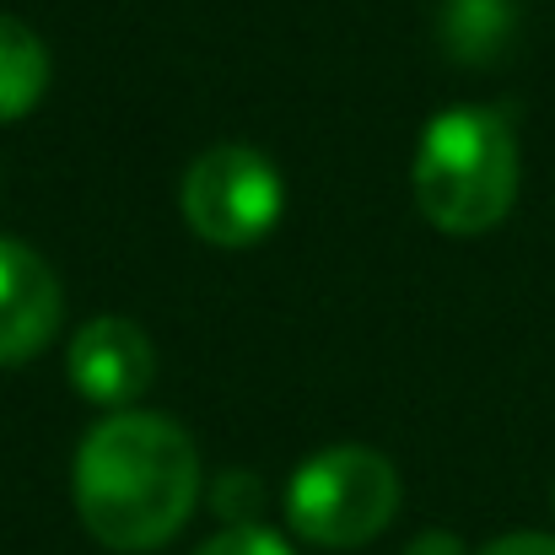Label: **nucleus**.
<instances>
[{
    "label": "nucleus",
    "mask_w": 555,
    "mask_h": 555,
    "mask_svg": "<svg viewBox=\"0 0 555 555\" xmlns=\"http://www.w3.org/2000/svg\"><path fill=\"white\" fill-rule=\"evenodd\" d=\"M199 502L189 431L152 410H114L76 448V513L108 551H157Z\"/></svg>",
    "instance_id": "obj_1"
},
{
    "label": "nucleus",
    "mask_w": 555,
    "mask_h": 555,
    "mask_svg": "<svg viewBox=\"0 0 555 555\" xmlns=\"http://www.w3.org/2000/svg\"><path fill=\"white\" fill-rule=\"evenodd\" d=\"M184 221L216 248H248L275 232L286 189L270 157L254 146H210L184 173Z\"/></svg>",
    "instance_id": "obj_4"
},
{
    "label": "nucleus",
    "mask_w": 555,
    "mask_h": 555,
    "mask_svg": "<svg viewBox=\"0 0 555 555\" xmlns=\"http://www.w3.org/2000/svg\"><path fill=\"white\" fill-rule=\"evenodd\" d=\"M60 324L54 270L16 237H0V367H16L49 346Z\"/></svg>",
    "instance_id": "obj_6"
},
{
    "label": "nucleus",
    "mask_w": 555,
    "mask_h": 555,
    "mask_svg": "<svg viewBox=\"0 0 555 555\" xmlns=\"http://www.w3.org/2000/svg\"><path fill=\"white\" fill-rule=\"evenodd\" d=\"M194 555H297L281 534L259 529V524H237V529H221L216 540H205Z\"/></svg>",
    "instance_id": "obj_8"
},
{
    "label": "nucleus",
    "mask_w": 555,
    "mask_h": 555,
    "mask_svg": "<svg viewBox=\"0 0 555 555\" xmlns=\"http://www.w3.org/2000/svg\"><path fill=\"white\" fill-rule=\"evenodd\" d=\"M70 388L87 399V404H103V410H130L146 388H152V340L146 330H135L130 319H92L76 340H70Z\"/></svg>",
    "instance_id": "obj_5"
},
{
    "label": "nucleus",
    "mask_w": 555,
    "mask_h": 555,
    "mask_svg": "<svg viewBox=\"0 0 555 555\" xmlns=\"http://www.w3.org/2000/svg\"><path fill=\"white\" fill-rule=\"evenodd\" d=\"M518 199V141L496 108H448L421 130L415 205L437 232H491Z\"/></svg>",
    "instance_id": "obj_2"
},
{
    "label": "nucleus",
    "mask_w": 555,
    "mask_h": 555,
    "mask_svg": "<svg viewBox=\"0 0 555 555\" xmlns=\"http://www.w3.org/2000/svg\"><path fill=\"white\" fill-rule=\"evenodd\" d=\"M399 513V475L372 448H324L286 486V518L324 551H357Z\"/></svg>",
    "instance_id": "obj_3"
},
{
    "label": "nucleus",
    "mask_w": 555,
    "mask_h": 555,
    "mask_svg": "<svg viewBox=\"0 0 555 555\" xmlns=\"http://www.w3.org/2000/svg\"><path fill=\"white\" fill-rule=\"evenodd\" d=\"M410 555H469V551H464L459 534H421V540L410 545Z\"/></svg>",
    "instance_id": "obj_10"
},
{
    "label": "nucleus",
    "mask_w": 555,
    "mask_h": 555,
    "mask_svg": "<svg viewBox=\"0 0 555 555\" xmlns=\"http://www.w3.org/2000/svg\"><path fill=\"white\" fill-rule=\"evenodd\" d=\"M480 555H555V540L551 534H502Z\"/></svg>",
    "instance_id": "obj_9"
},
{
    "label": "nucleus",
    "mask_w": 555,
    "mask_h": 555,
    "mask_svg": "<svg viewBox=\"0 0 555 555\" xmlns=\"http://www.w3.org/2000/svg\"><path fill=\"white\" fill-rule=\"evenodd\" d=\"M43 87H49V49H43V38L27 22L0 16V125H11L27 108H38Z\"/></svg>",
    "instance_id": "obj_7"
}]
</instances>
